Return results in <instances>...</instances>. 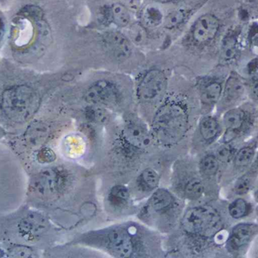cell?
<instances>
[{
	"instance_id": "6da1fadb",
	"label": "cell",
	"mask_w": 258,
	"mask_h": 258,
	"mask_svg": "<svg viewBox=\"0 0 258 258\" xmlns=\"http://www.w3.org/2000/svg\"><path fill=\"white\" fill-rule=\"evenodd\" d=\"M189 117L180 103L168 101L162 105L153 121V135L159 143L171 145L183 139L187 131Z\"/></svg>"
},
{
	"instance_id": "7a4b0ae2",
	"label": "cell",
	"mask_w": 258,
	"mask_h": 258,
	"mask_svg": "<svg viewBox=\"0 0 258 258\" xmlns=\"http://www.w3.org/2000/svg\"><path fill=\"white\" fill-rule=\"evenodd\" d=\"M39 98L32 88L16 86L5 91L2 107L6 116L15 122H24L37 110Z\"/></svg>"
},
{
	"instance_id": "3957f363",
	"label": "cell",
	"mask_w": 258,
	"mask_h": 258,
	"mask_svg": "<svg viewBox=\"0 0 258 258\" xmlns=\"http://www.w3.org/2000/svg\"><path fill=\"white\" fill-rule=\"evenodd\" d=\"M182 227L188 234L200 237H212L222 228L218 212L211 206L192 208L185 213Z\"/></svg>"
},
{
	"instance_id": "277c9868",
	"label": "cell",
	"mask_w": 258,
	"mask_h": 258,
	"mask_svg": "<svg viewBox=\"0 0 258 258\" xmlns=\"http://www.w3.org/2000/svg\"><path fill=\"white\" fill-rule=\"evenodd\" d=\"M66 182L67 175L63 170L48 168L36 177L33 183V189L39 196L49 198L60 193Z\"/></svg>"
},
{
	"instance_id": "5b68a950",
	"label": "cell",
	"mask_w": 258,
	"mask_h": 258,
	"mask_svg": "<svg viewBox=\"0 0 258 258\" xmlns=\"http://www.w3.org/2000/svg\"><path fill=\"white\" fill-rule=\"evenodd\" d=\"M167 87V78L160 70L148 71L140 82L138 87V96L141 101L153 103L162 98Z\"/></svg>"
},
{
	"instance_id": "8992f818",
	"label": "cell",
	"mask_w": 258,
	"mask_h": 258,
	"mask_svg": "<svg viewBox=\"0 0 258 258\" xmlns=\"http://www.w3.org/2000/svg\"><path fill=\"white\" fill-rule=\"evenodd\" d=\"M120 98V92L116 85L106 80L95 82L85 93L86 101L98 106H115L119 103Z\"/></svg>"
},
{
	"instance_id": "52a82bcc",
	"label": "cell",
	"mask_w": 258,
	"mask_h": 258,
	"mask_svg": "<svg viewBox=\"0 0 258 258\" xmlns=\"http://www.w3.org/2000/svg\"><path fill=\"white\" fill-rule=\"evenodd\" d=\"M220 28L219 20L211 14L202 15L192 26V37L197 44L209 43L215 39Z\"/></svg>"
},
{
	"instance_id": "ba28073f",
	"label": "cell",
	"mask_w": 258,
	"mask_h": 258,
	"mask_svg": "<svg viewBox=\"0 0 258 258\" xmlns=\"http://www.w3.org/2000/svg\"><path fill=\"white\" fill-rule=\"evenodd\" d=\"M122 139L124 143L133 151L145 149L151 142V136L147 129L136 123H129L125 126Z\"/></svg>"
},
{
	"instance_id": "9c48e42d",
	"label": "cell",
	"mask_w": 258,
	"mask_h": 258,
	"mask_svg": "<svg viewBox=\"0 0 258 258\" xmlns=\"http://www.w3.org/2000/svg\"><path fill=\"white\" fill-rule=\"evenodd\" d=\"M107 245L109 249L118 257H130L135 250L132 236L122 229H116L109 233Z\"/></svg>"
},
{
	"instance_id": "30bf717a",
	"label": "cell",
	"mask_w": 258,
	"mask_h": 258,
	"mask_svg": "<svg viewBox=\"0 0 258 258\" xmlns=\"http://www.w3.org/2000/svg\"><path fill=\"white\" fill-rule=\"evenodd\" d=\"M106 48L118 59H125L132 53V45L127 36L120 32L108 31L103 36Z\"/></svg>"
},
{
	"instance_id": "8fae6325",
	"label": "cell",
	"mask_w": 258,
	"mask_h": 258,
	"mask_svg": "<svg viewBox=\"0 0 258 258\" xmlns=\"http://www.w3.org/2000/svg\"><path fill=\"white\" fill-rule=\"evenodd\" d=\"M257 231V227L251 224H240L234 227L228 239L227 245L230 251H239L247 245Z\"/></svg>"
},
{
	"instance_id": "7c38bea8",
	"label": "cell",
	"mask_w": 258,
	"mask_h": 258,
	"mask_svg": "<svg viewBox=\"0 0 258 258\" xmlns=\"http://www.w3.org/2000/svg\"><path fill=\"white\" fill-rule=\"evenodd\" d=\"M174 200L173 195L165 189H160L156 190L149 200L148 209L152 212L163 215L172 209L174 206Z\"/></svg>"
},
{
	"instance_id": "4fadbf2b",
	"label": "cell",
	"mask_w": 258,
	"mask_h": 258,
	"mask_svg": "<svg viewBox=\"0 0 258 258\" xmlns=\"http://www.w3.org/2000/svg\"><path fill=\"white\" fill-rule=\"evenodd\" d=\"M48 222L45 218L37 213L27 215L20 223L19 228L22 233L28 236H37L46 230Z\"/></svg>"
},
{
	"instance_id": "5bb4252c",
	"label": "cell",
	"mask_w": 258,
	"mask_h": 258,
	"mask_svg": "<svg viewBox=\"0 0 258 258\" xmlns=\"http://www.w3.org/2000/svg\"><path fill=\"white\" fill-rule=\"evenodd\" d=\"M245 92V86L242 80L236 74H232L226 82L224 97L228 101L239 99Z\"/></svg>"
},
{
	"instance_id": "9a60e30c",
	"label": "cell",
	"mask_w": 258,
	"mask_h": 258,
	"mask_svg": "<svg viewBox=\"0 0 258 258\" xmlns=\"http://www.w3.org/2000/svg\"><path fill=\"white\" fill-rule=\"evenodd\" d=\"M223 92L222 85L217 80H211L203 85L201 89V98L203 102L214 105L218 102Z\"/></svg>"
},
{
	"instance_id": "2e32d148",
	"label": "cell",
	"mask_w": 258,
	"mask_h": 258,
	"mask_svg": "<svg viewBox=\"0 0 258 258\" xmlns=\"http://www.w3.org/2000/svg\"><path fill=\"white\" fill-rule=\"evenodd\" d=\"M159 183V174L151 168L143 171L137 179V185L143 192H152L157 187Z\"/></svg>"
},
{
	"instance_id": "e0dca14e",
	"label": "cell",
	"mask_w": 258,
	"mask_h": 258,
	"mask_svg": "<svg viewBox=\"0 0 258 258\" xmlns=\"http://www.w3.org/2000/svg\"><path fill=\"white\" fill-rule=\"evenodd\" d=\"M245 113L240 109H233L226 112L224 123L227 130L239 133L245 121Z\"/></svg>"
},
{
	"instance_id": "ac0fdd59",
	"label": "cell",
	"mask_w": 258,
	"mask_h": 258,
	"mask_svg": "<svg viewBox=\"0 0 258 258\" xmlns=\"http://www.w3.org/2000/svg\"><path fill=\"white\" fill-rule=\"evenodd\" d=\"M108 201L110 205L115 209H123L128 205L130 201V193L126 187L116 186L112 188L108 195Z\"/></svg>"
},
{
	"instance_id": "d6986e66",
	"label": "cell",
	"mask_w": 258,
	"mask_h": 258,
	"mask_svg": "<svg viewBox=\"0 0 258 258\" xmlns=\"http://www.w3.org/2000/svg\"><path fill=\"white\" fill-rule=\"evenodd\" d=\"M200 131L204 140L212 142L219 133V124L212 117H206L200 123Z\"/></svg>"
},
{
	"instance_id": "ffe728a7",
	"label": "cell",
	"mask_w": 258,
	"mask_h": 258,
	"mask_svg": "<svg viewBox=\"0 0 258 258\" xmlns=\"http://www.w3.org/2000/svg\"><path fill=\"white\" fill-rule=\"evenodd\" d=\"M237 37L235 34H228L224 37L221 45V58L226 62L233 60L237 53Z\"/></svg>"
},
{
	"instance_id": "44dd1931",
	"label": "cell",
	"mask_w": 258,
	"mask_h": 258,
	"mask_svg": "<svg viewBox=\"0 0 258 258\" xmlns=\"http://www.w3.org/2000/svg\"><path fill=\"white\" fill-rule=\"evenodd\" d=\"M112 21L116 25L125 27L130 22L131 16L128 9L120 3H114L110 6Z\"/></svg>"
},
{
	"instance_id": "7402d4cb",
	"label": "cell",
	"mask_w": 258,
	"mask_h": 258,
	"mask_svg": "<svg viewBox=\"0 0 258 258\" xmlns=\"http://www.w3.org/2000/svg\"><path fill=\"white\" fill-rule=\"evenodd\" d=\"M142 17L146 25L150 27H157L163 21L162 12L155 6L146 8L143 12Z\"/></svg>"
},
{
	"instance_id": "603a6c76",
	"label": "cell",
	"mask_w": 258,
	"mask_h": 258,
	"mask_svg": "<svg viewBox=\"0 0 258 258\" xmlns=\"http://www.w3.org/2000/svg\"><path fill=\"white\" fill-rule=\"evenodd\" d=\"M86 117L88 121L95 124H105L109 120V114L98 105L89 106L86 110Z\"/></svg>"
},
{
	"instance_id": "cb8c5ba5",
	"label": "cell",
	"mask_w": 258,
	"mask_h": 258,
	"mask_svg": "<svg viewBox=\"0 0 258 258\" xmlns=\"http://www.w3.org/2000/svg\"><path fill=\"white\" fill-rule=\"evenodd\" d=\"M188 12L186 9H179L168 14L164 23L168 29H174L181 25L187 18Z\"/></svg>"
},
{
	"instance_id": "d4e9b609",
	"label": "cell",
	"mask_w": 258,
	"mask_h": 258,
	"mask_svg": "<svg viewBox=\"0 0 258 258\" xmlns=\"http://www.w3.org/2000/svg\"><path fill=\"white\" fill-rule=\"evenodd\" d=\"M204 192L203 183L198 179H192L185 185L183 192L185 196L190 200L198 199Z\"/></svg>"
},
{
	"instance_id": "484cf974",
	"label": "cell",
	"mask_w": 258,
	"mask_h": 258,
	"mask_svg": "<svg viewBox=\"0 0 258 258\" xmlns=\"http://www.w3.org/2000/svg\"><path fill=\"white\" fill-rule=\"evenodd\" d=\"M248 208L249 206L245 200L238 198L229 206V213L234 219H240L248 215Z\"/></svg>"
},
{
	"instance_id": "4316f807",
	"label": "cell",
	"mask_w": 258,
	"mask_h": 258,
	"mask_svg": "<svg viewBox=\"0 0 258 258\" xmlns=\"http://www.w3.org/2000/svg\"><path fill=\"white\" fill-rule=\"evenodd\" d=\"M218 168H219V164H218V159L215 156H206L200 162V169L205 175H215L218 172Z\"/></svg>"
},
{
	"instance_id": "83f0119b",
	"label": "cell",
	"mask_w": 258,
	"mask_h": 258,
	"mask_svg": "<svg viewBox=\"0 0 258 258\" xmlns=\"http://www.w3.org/2000/svg\"><path fill=\"white\" fill-rule=\"evenodd\" d=\"M254 156V150L251 147H244L235 156V165L238 167L248 165Z\"/></svg>"
},
{
	"instance_id": "f1b7e54d",
	"label": "cell",
	"mask_w": 258,
	"mask_h": 258,
	"mask_svg": "<svg viewBox=\"0 0 258 258\" xmlns=\"http://www.w3.org/2000/svg\"><path fill=\"white\" fill-rule=\"evenodd\" d=\"M129 40L136 45H142L146 41L147 34L144 27L141 25L135 26L128 33Z\"/></svg>"
},
{
	"instance_id": "f546056e",
	"label": "cell",
	"mask_w": 258,
	"mask_h": 258,
	"mask_svg": "<svg viewBox=\"0 0 258 258\" xmlns=\"http://www.w3.org/2000/svg\"><path fill=\"white\" fill-rule=\"evenodd\" d=\"M233 153L234 152L231 147L229 145H224L217 151V159L221 162L227 163L233 159Z\"/></svg>"
},
{
	"instance_id": "4dcf8cb0",
	"label": "cell",
	"mask_w": 258,
	"mask_h": 258,
	"mask_svg": "<svg viewBox=\"0 0 258 258\" xmlns=\"http://www.w3.org/2000/svg\"><path fill=\"white\" fill-rule=\"evenodd\" d=\"M99 20L104 24H109L113 22L110 6H105L101 8L99 12Z\"/></svg>"
},
{
	"instance_id": "1f68e13d",
	"label": "cell",
	"mask_w": 258,
	"mask_h": 258,
	"mask_svg": "<svg viewBox=\"0 0 258 258\" xmlns=\"http://www.w3.org/2000/svg\"><path fill=\"white\" fill-rule=\"evenodd\" d=\"M250 185H251L250 179L246 177H242L238 181L237 184H236V192L239 194L245 193L249 189Z\"/></svg>"
},
{
	"instance_id": "d6a6232c",
	"label": "cell",
	"mask_w": 258,
	"mask_h": 258,
	"mask_svg": "<svg viewBox=\"0 0 258 258\" xmlns=\"http://www.w3.org/2000/svg\"><path fill=\"white\" fill-rule=\"evenodd\" d=\"M39 159L42 162H51L54 159V154L49 149H43L39 153Z\"/></svg>"
},
{
	"instance_id": "836d02e7",
	"label": "cell",
	"mask_w": 258,
	"mask_h": 258,
	"mask_svg": "<svg viewBox=\"0 0 258 258\" xmlns=\"http://www.w3.org/2000/svg\"><path fill=\"white\" fill-rule=\"evenodd\" d=\"M250 92L253 98L258 101V79L251 80L250 84Z\"/></svg>"
},
{
	"instance_id": "e575fe53",
	"label": "cell",
	"mask_w": 258,
	"mask_h": 258,
	"mask_svg": "<svg viewBox=\"0 0 258 258\" xmlns=\"http://www.w3.org/2000/svg\"><path fill=\"white\" fill-rule=\"evenodd\" d=\"M5 33V23L3 20L0 18V42L3 39Z\"/></svg>"
},
{
	"instance_id": "d590c367",
	"label": "cell",
	"mask_w": 258,
	"mask_h": 258,
	"mask_svg": "<svg viewBox=\"0 0 258 258\" xmlns=\"http://www.w3.org/2000/svg\"><path fill=\"white\" fill-rule=\"evenodd\" d=\"M152 1L157 2V3H167L176 1V0H152Z\"/></svg>"
},
{
	"instance_id": "8d00e7d4",
	"label": "cell",
	"mask_w": 258,
	"mask_h": 258,
	"mask_svg": "<svg viewBox=\"0 0 258 258\" xmlns=\"http://www.w3.org/2000/svg\"><path fill=\"white\" fill-rule=\"evenodd\" d=\"M254 198H255L256 201L258 202V189L257 192H255V195H254Z\"/></svg>"
},
{
	"instance_id": "74e56055",
	"label": "cell",
	"mask_w": 258,
	"mask_h": 258,
	"mask_svg": "<svg viewBox=\"0 0 258 258\" xmlns=\"http://www.w3.org/2000/svg\"><path fill=\"white\" fill-rule=\"evenodd\" d=\"M257 3H258V0H257Z\"/></svg>"
}]
</instances>
